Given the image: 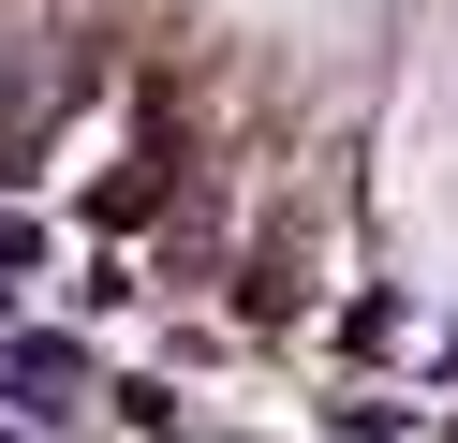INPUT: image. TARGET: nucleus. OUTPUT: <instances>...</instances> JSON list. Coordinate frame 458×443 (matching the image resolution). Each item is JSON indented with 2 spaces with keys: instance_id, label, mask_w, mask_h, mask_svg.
Masks as SVG:
<instances>
[{
  "instance_id": "f257e3e1",
  "label": "nucleus",
  "mask_w": 458,
  "mask_h": 443,
  "mask_svg": "<svg viewBox=\"0 0 458 443\" xmlns=\"http://www.w3.org/2000/svg\"><path fill=\"white\" fill-rule=\"evenodd\" d=\"M0 384H15V413H74V399H89V354H74V340H15Z\"/></svg>"
}]
</instances>
